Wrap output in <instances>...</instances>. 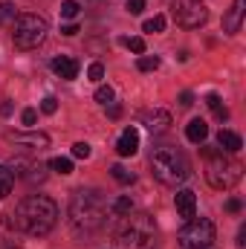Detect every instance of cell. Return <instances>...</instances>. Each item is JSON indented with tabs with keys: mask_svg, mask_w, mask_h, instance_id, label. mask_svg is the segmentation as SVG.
I'll use <instances>...</instances> for the list:
<instances>
[{
	"mask_svg": "<svg viewBox=\"0 0 246 249\" xmlns=\"http://www.w3.org/2000/svg\"><path fill=\"white\" fill-rule=\"evenodd\" d=\"M12 223H15V229L26 232L32 238H44L58 223V206H55V200H50L44 194H29L26 200L18 203Z\"/></svg>",
	"mask_w": 246,
	"mask_h": 249,
	"instance_id": "obj_1",
	"label": "cell"
},
{
	"mask_svg": "<svg viewBox=\"0 0 246 249\" xmlns=\"http://www.w3.org/2000/svg\"><path fill=\"white\" fill-rule=\"evenodd\" d=\"M107 220V206L105 200L96 194V191H87V188H78L72 197H70V226L75 235H93L105 226Z\"/></svg>",
	"mask_w": 246,
	"mask_h": 249,
	"instance_id": "obj_2",
	"label": "cell"
},
{
	"mask_svg": "<svg viewBox=\"0 0 246 249\" xmlns=\"http://www.w3.org/2000/svg\"><path fill=\"white\" fill-rule=\"evenodd\" d=\"M151 174L162 186H180L188 180L191 165H188V160L180 148L162 145V148H154V154H151Z\"/></svg>",
	"mask_w": 246,
	"mask_h": 249,
	"instance_id": "obj_3",
	"label": "cell"
},
{
	"mask_svg": "<svg viewBox=\"0 0 246 249\" xmlns=\"http://www.w3.org/2000/svg\"><path fill=\"white\" fill-rule=\"evenodd\" d=\"M116 244L122 249H151L157 244V223L148 212L124 214L122 226L116 229Z\"/></svg>",
	"mask_w": 246,
	"mask_h": 249,
	"instance_id": "obj_4",
	"label": "cell"
},
{
	"mask_svg": "<svg viewBox=\"0 0 246 249\" xmlns=\"http://www.w3.org/2000/svg\"><path fill=\"white\" fill-rule=\"evenodd\" d=\"M203 154H206V180L211 188L229 191L241 183L244 168L238 160H232L226 151H214V148H203Z\"/></svg>",
	"mask_w": 246,
	"mask_h": 249,
	"instance_id": "obj_5",
	"label": "cell"
},
{
	"mask_svg": "<svg viewBox=\"0 0 246 249\" xmlns=\"http://www.w3.org/2000/svg\"><path fill=\"white\" fill-rule=\"evenodd\" d=\"M50 26H47V18L41 15H18L15 18V26H12V41L18 50H38L47 38Z\"/></svg>",
	"mask_w": 246,
	"mask_h": 249,
	"instance_id": "obj_6",
	"label": "cell"
},
{
	"mask_svg": "<svg viewBox=\"0 0 246 249\" xmlns=\"http://www.w3.org/2000/svg\"><path fill=\"white\" fill-rule=\"evenodd\" d=\"M177 241L183 249H206L214 247V223L206 217H191L177 232Z\"/></svg>",
	"mask_w": 246,
	"mask_h": 249,
	"instance_id": "obj_7",
	"label": "cell"
},
{
	"mask_svg": "<svg viewBox=\"0 0 246 249\" xmlns=\"http://www.w3.org/2000/svg\"><path fill=\"white\" fill-rule=\"evenodd\" d=\"M171 15L183 29H200L209 20V9L200 0H174L171 3Z\"/></svg>",
	"mask_w": 246,
	"mask_h": 249,
	"instance_id": "obj_8",
	"label": "cell"
},
{
	"mask_svg": "<svg viewBox=\"0 0 246 249\" xmlns=\"http://www.w3.org/2000/svg\"><path fill=\"white\" fill-rule=\"evenodd\" d=\"M142 124H145L151 133H165V130L171 127V113H168V110H162V107L148 110V113L142 116Z\"/></svg>",
	"mask_w": 246,
	"mask_h": 249,
	"instance_id": "obj_9",
	"label": "cell"
},
{
	"mask_svg": "<svg viewBox=\"0 0 246 249\" xmlns=\"http://www.w3.org/2000/svg\"><path fill=\"white\" fill-rule=\"evenodd\" d=\"M174 203H177V212H180V217H185V220L197 217V194H194L191 188L177 191V194H174Z\"/></svg>",
	"mask_w": 246,
	"mask_h": 249,
	"instance_id": "obj_10",
	"label": "cell"
},
{
	"mask_svg": "<svg viewBox=\"0 0 246 249\" xmlns=\"http://www.w3.org/2000/svg\"><path fill=\"white\" fill-rule=\"evenodd\" d=\"M53 72L64 78V81H72V78H78V61L75 58H70V55H58V58H53Z\"/></svg>",
	"mask_w": 246,
	"mask_h": 249,
	"instance_id": "obj_11",
	"label": "cell"
},
{
	"mask_svg": "<svg viewBox=\"0 0 246 249\" xmlns=\"http://www.w3.org/2000/svg\"><path fill=\"white\" fill-rule=\"evenodd\" d=\"M136 151H139V133H136V127H124L119 142H116V154L119 157H133Z\"/></svg>",
	"mask_w": 246,
	"mask_h": 249,
	"instance_id": "obj_12",
	"label": "cell"
},
{
	"mask_svg": "<svg viewBox=\"0 0 246 249\" xmlns=\"http://www.w3.org/2000/svg\"><path fill=\"white\" fill-rule=\"evenodd\" d=\"M244 12H246V0H235L232 9L226 12V18H223V29H226L229 35H235V32L241 29V23H244Z\"/></svg>",
	"mask_w": 246,
	"mask_h": 249,
	"instance_id": "obj_13",
	"label": "cell"
},
{
	"mask_svg": "<svg viewBox=\"0 0 246 249\" xmlns=\"http://www.w3.org/2000/svg\"><path fill=\"white\" fill-rule=\"evenodd\" d=\"M9 139H12L15 145H32V148H38V151H44V148L50 145V136H47V133H9Z\"/></svg>",
	"mask_w": 246,
	"mask_h": 249,
	"instance_id": "obj_14",
	"label": "cell"
},
{
	"mask_svg": "<svg viewBox=\"0 0 246 249\" xmlns=\"http://www.w3.org/2000/svg\"><path fill=\"white\" fill-rule=\"evenodd\" d=\"M217 145H220L226 154H238V151L244 148V139H241L235 130H220V133H217Z\"/></svg>",
	"mask_w": 246,
	"mask_h": 249,
	"instance_id": "obj_15",
	"label": "cell"
},
{
	"mask_svg": "<svg viewBox=\"0 0 246 249\" xmlns=\"http://www.w3.org/2000/svg\"><path fill=\"white\" fill-rule=\"evenodd\" d=\"M206 136H209V124L203 122V119H191V122L185 124V139H188V142L200 145Z\"/></svg>",
	"mask_w": 246,
	"mask_h": 249,
	"instance_id": "obj_16",
	"label": "cell"
},
{
	"mask_svg": "<svg viewBox=\"0 0 246 249\" xmlns=\"http://www.w3.org/2000/svg\"><path fill=\"white\" fill-rule=\"evenodd\" d=\"M130 212H133V200L124 197V194L110 203V214H113V217H124V214H130Z\"/></svg>",
	"mask_w": 246,
	"mask_h": 249,
	"instance_id": "obj_17",
	"label": "cell"
},
{
	"mask_svg": "<svg viewBox=\"0 0 246 249\" xmlns=\"http://www.w3.org/2000/svg\"><path fill=\"white\" fill-rule=\"evenodd\" d=\"M12 183H15V174H12V168L0 165V200H6V197H9Z\"/></svg>",
	"mask_w": 246,
	"mask_h": 249,
	"instance_id": "obj_18",
	"label": "cell"
},
{
	"mask_svg": "<svg viewBox=\"0 0 246 249\" xmlns=\"http://www.w3.org/2000/svg\"><path fill=\"white\" fill-rule=\"evenodd\" d=\"M206 105H209V107L214 110V116H217L220 122H223V119H229V110L223 107V102H220V96H217V93H211V96L206 99Z\"/></svg>",
	"mask_w": 246,
	"mask_h": 249,
	"instance_id": "obj_19",
	"label": "cell"
},
{
	"mask_svg": "<svg viewBox=\"0 0 246 249\" xmlns=\"http://www.w3.org/2000/svg\"><path fill=\"white\" fill-rule=\"evenodd\" d=\"M110 174H113V180H116V183H122V186H130V183L136 180V177H133V171H127L124 165H113V168H110Z\"/></svg>",
	"mask_w": 246,
	"mask_h": 249,
	"instance_id": "obj_20",
	"label": "cell"
},
{
	"mask_svg": "<svg viewBox=\"0 0 246 249\" xmlns=\"http://www.w3.org/2000/svg\"><path fill=\"white\" fill-rule=\"evenodd\" d=\"M50 168L58 171V174H72V160L70 157H55V160H50Z\"/></svg>",
	"mask_w": 246,
	"mask_h": 249,
	"instance_id": "obj_21",
	"label": "cell"
},
{
	"mask_svg": "<svg viewBox=\"0 0 246 249\" xmlns=\"http://www.w3.org/2000/svg\"><path fill=\"white\" fill-rule=\"evenodd\" d=\"M78 12H81V6H78L75 0H64V3H61V18H64V20L78 18Z\"/></svg>",
	"mask_w": 246,
	"mask_h": 249,
	"instance_id": "obj_22",
	"label": "cell"
},
{
	"mask_svg": "<svg viewBox=\"0 0 246 249\" xmlns=\"http://www.w3.org/2000/svg\"><path fill=\"white\" fill-rule=\"evenodd\" d=\"M136 67H139L142 72H154V70L159 67V58H157V55H139Z\"/></svg>",
	"mask_w": 246,
	"mask_h": 249,
	"instance_id": "obj_23",
	"label": "cell"
},
{
	"mask_svg": "<svg viewBox=\"0 0 246 249\" xmlns=\"http://www.w3.org/2000/svg\"><path fill=\"white\" fill-rule=\"evenodd\" d=\"M18 18V12H15V6L12 3H0V26H6V23H12Z\"/></svg>",
	"mask_w": 246,
	"mask_h": 249,
	"instance_id": "obj_24",
	"label": "cell"
},
{
	"mask_svg": "<svg viewBox=\"0 0 246 249\" xmlns=\"http://www.w3.org/2000/svg\"><path fill=\"white\" fill-rule=\"evenodd\" d=\"M142 29H145V32H162V29H165V18H162V15H154L151 20H145Z\"/></svg>",
	"mask_w": 246,
	"mask_h": 249,
	"instance_id": "obj_25",
	"label": "cell"
},
{
	"mask_svg": "<svg viewBox=\"0 0 246 249\" xmlns=\"http://www.w3.org/2000/svg\"><path fill=\"white\" fill-rule=\"evenodd\" d=\"M96 102L110 105V102H113V87H110V84H102V87L96 90Z\"/></svg>",
	"mask_w": 246,
	"mask_h": 249,
	"instance_id": "obj_26",
	"label": "cell"
},
{
	"mask_svg": "<svg viewBox=\"0 0 246 249\" xmlns=\"http://www.w3.org/2000/svg\"><path fill=\"white\" fill-rule=\"evenodd\" d=\"M124 47H130V53H136V55H142L145 53V41L142 38H122Z\"/></svg>",
	"mask_w": 246,
	"mask_h": 249,
	"instance_id": "obj_27",
	"label": "cell"
},
{
	"mask_svg": "<svg viewBox=\"0 0 246 249\" xmlns=\"http://www.w3.org/2000/svg\"><path fill=\"white\" fill-rule=\"evenodd\" d=\"M55 110H58V99H55V96H47V99L41 102V113H47V116H53Z\"/></svg>",
	"mask_w": 246,
	"mask_h": 249,
	"instance_id": "obj_28",
	"label": "cell"
},
{
	"mask_svg": "<svg viewBox=\"0 0 246 249\" xmlns=\"http://www.w3.org/2000/svg\"><path fill=\"white\" fill-rule=\"evenodd\" d=\"M87 78H90V81H102V78H105V67L99 61L90 64V67H87Z\"/></svg>",
	"mask_w": 246,
	"mask_h": 249,
	"instance_id": "obj_29",
	"label": "cell"
},
{
	"mask_svg": "<svg viewBox=\"0 0 246 249\" xmlns=\"http://www.w3.org/2000/svg\"><path fill=\"white\" fill-rule=\"evenodd\" d=\"M72 157L87 160V157H90V145H87V142H75V145H72Z\"/></svg>",
	"mask_w": 246,
	"mask_h": 249,
	"instance_id": "obj_30",
	"label": "cell"
},
{
	"mask_svg": "<svg viewBox=\"0 0 246 249\" xmlns=\"http://www.w3.org/2000/svg\"><path fill=\"white\" fill-rule=\"evenodd\" d=\"M20 119H23V124H26V127H32V124L38 122V110H35V107H26Z\"/></svg>",
	"mask_w": 246,
	"mask_h": 249,
	"instance_id": "obj_31",
	"label": "cell"
},
{
	"mask_svg": "<svg viewBox=\"0 0 246 249\" xmlns=\"http://www.w3.org/2000/svg\"><path fill=\"white\" fill-rule=\"evenodd\" d=\"M142 9H145V0H127V12L130 15H142Z\"/></svg>",
	"mask_w": 246,
	"mask_h": 249,
	"instance_id": "obj_32",
	"label": "cell"
},
{
	"mask_svg": "<svg viewBox=\"0 0 246 249\" xmlns=\"http://www.w3.org/2000/svg\"><path fill=\"white\" fill-rule=\"evenodd\" d=\"M244 209V203L238 200V197H232V200H226V212H232V214H238Z\"/></svg>",
	"mask_w": 246,
	"mask_h": 249,
	"instance_id": "obj_33",
	"label": "cell"
},
{
	"mask_svg": "<svg viewBox=\"0 0 246 249\" xmlns=\"http://www.w3.org/2000/svg\"><path fill=\"white\" fill-rule=\"evenodd\" d=\"M61 35H67V38L78 35V26H75V23H64V26H61Z\"/></svg>",
	"mask_w": 246,
	"mask_h": 249,
	"instance_id": "obj_34",
	"label": "cell"
},
{
	"mask_svg": "<svg viewBox=\"0 0 246 249\" xmlns=\"http://www.w3.org/2000/svg\"><path fill=\"white\" fill-rule=\"evenodd\" d=\"M180 105H183V107H191V105H194V96H191L188 90H185V93H180Z\"/></svg>",
	"mask_w": 246,
	"mask_h": 249,
	"instance_id": "obj_35",
	"label": "cell"
},
{
	"mask_svg": "<svg viewBox=\"0 0 246 249\" xmlns=\"http://www.w3.org/2000/svg\"><path fill=\"white\" fill-rule=\"evenodd\" d=\"M0 116H12V102H3L0 105Z\"/></svg>",
	"mask_w": 246,
	"mask_h": 249,
	"instance_id": "obj_36",
	"label": "cell"
},
{
	"mask_svg": "<svg viewBox=\"0 0 246 249\" xmlns=\"http://www.w3.org/2000/svg\"><path fill=\"white\" fill-rule=\"evenodd\" d=\"M110 116H113V119H119V116H122V107H119V105H113V107H110Z\"/></svg>",
	"mask_w": 246,
	"mask_h": 249,
	"instance_id": "obj_37",
	"label": "cell"
},
{
	"mask_svg": "<svg viewBox=\"0 0 246 249\" xmlns=\"http://www.w3.org/2000/svg\"><path fill=\"white\" fill-rule=\"evenodd\" d=\"M0 249H20V247H15V244H9V241H3V244H0Z\"/></svg>",
	"mask_w": 246,
	"mask_h": 249,
	"instance_id": "obj_38",
	"label": "cell"
}]
</instances>
